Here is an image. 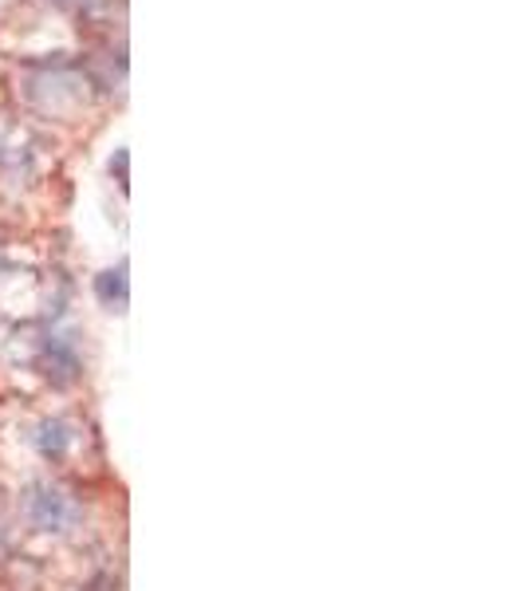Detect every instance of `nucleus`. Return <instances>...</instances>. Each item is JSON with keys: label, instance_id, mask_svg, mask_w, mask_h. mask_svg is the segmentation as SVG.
<instances>
[{"label": "nucleus", "instance_id": "f257e3e1", "mask_svg": "<svg viewBox=\"0 0 524 591\" xmlns=\"http://www.w3.org/2000/svg\"><path fill=\"white\" fill-rule=\"evenodd\" d=\"M32 516H36L44 528H64L72 521V501L59 493V489H40V497L32 501Z\"/></svg>", "mask_w": 524, "mask_h": 591}, {"label": "nucleus", "instance_id": "f03ea898", "mask_svg": "<svg viewBox=\"0 0 524 591\" xmlns=\"http://www.w3.org/2000/svg\"><path fill=\"white\" fill-rule=\"evenodd\" d=\"M64 426L59 423H47L44 426V438H40V450L47 453V458H59V453H64Z\"/></svg>", "mask_w": 524, "mask_h": 591}, {"label": "nucleus", "instance_id": "7ed1b4c3", "mask_svg": "<svg viewBox=\"0 0 524 591\" xmlns=\"http://www.w3.org/2000/svg\"><path fill=\"white\" fill-rule=\"evenodd\" d=\"M0 269H4V253H0Z\"/></svg>", "mask_w": 524, "mask_h": 591}]
</instances>
